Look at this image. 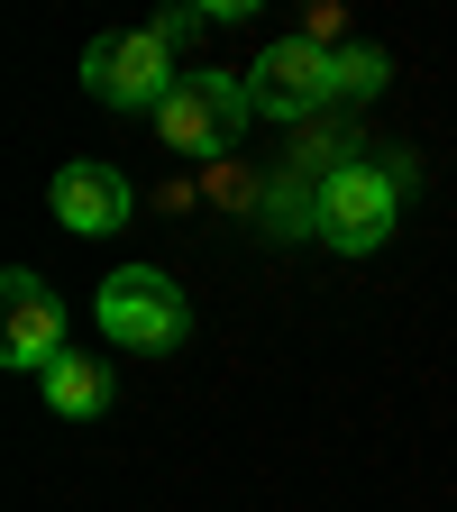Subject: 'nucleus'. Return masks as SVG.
Wrapping results in <instances>:
<instances>
[{
  "mask_svg": "<svg viewBox=\"0 0 457 512\" xmlns=\"http://www.w3.org/2000/svg\"><path fill=\"white\" fill-rule=\"evenodd\" d=\"M339 28H348V10H339V0H320V10H311V19H302L293 37H311L320 55H339Z\"/></svg>",
  "mask_w": 457,
  "mask_h": 512,
  "instance_id": "10",
  "label": "nucleus"
},
{
  "mask_svg": "<svg viewBox=\"0 0 457 512\" xmlns=\"http://www.w3.org/2000/svg\"><path fill=\"white\" fill-rule=\"evenodd\" d=\"M0 357H10L19 375H46V366L64 357V302H55L28 266L0 275Z\"/></svg>",
  "mask_w": 457,
  "mask_h": 512,
  "instance_id": "6",
  "label": "nucleus"
},
{
  "mask_svg": "<svg viewBox=\"0 0 457 512\" xmlns=\"http://www.w3.org/2000/svg\"><path fill=\"white\" fill-rule=\"evenodd\" d=\"M156 37H165V46H183V37H202V10H165V19H156Z\"/></svg>",
  "mask_w": 457,
  "mask_h": 512,
  "instance_id": "11",
  "label": "nucleus"
},
{
  "mask_svg": "<svg viewBox=\"0 0 457 512\" xmlns=\"http://www.w3.org/2000/svg\"><path fill=\"white\" fill-rule=\"evenodd\" d=\"M55 220L74 229V238H101V229H119L128 220V174H110L101 156H74V165H55Z\"/></svg>",
  "mask_w": 457,
  "mask_h": 512,
  "instance_id": "7",
  "label": "nucleus"
},
{
  "mask_svg": "<svg viewBox=\"0 0 457 512\" xmlns=\"http://www.w3.org/2000/svg\"><path fill=\"white\" fill-rule=\"evenodd\" d=\"M37 384H46V403H55L64 421H101V412H110V366H101V357H74V348H64Z\"/></svg>",
  "mask_w": 457,
  "mask_h": 512,
  "instance_id": "8",
  "label": "nucleus"
},
{
  "mask_svg": "<svg viewBox=\"0 0 457 512\" xmlns=\"http://www.w3.org/2000/svg\"><path fill=\"white\" fill-rule=\"evenodd\" d=\"M83 83H92V101H110V110H165V92L183 83V64H174V46L156 37V28H110V37H92L83 46Z\"/></svg>",
  "mask_w": 457,
  "mask_h": 512,
  "instance_id": "4",
  "label": "nucleus"
},
{
  "mask_svg": "<svg viewBox=\"0 0 457 512\" xmlns=\"http://www.w3.org/2000/svg\"><path fill=\"white\" fill-rule=\"evenodd\" d=\"M403 183H412V165H375V156L339 165L330 183L311 192V238L339 247V256L384 247V238H394V220H403Z\"/></svg>",
  "mask_w": 457,
  "mask_h": 512,
  "instance_id": "1",
  "label": "nucleus"
},
{
  "mask_svg": "<svg viewBox=\"0 0 457 512\" xmlns=\"http://www.w3.org/2000/svg\"><path fill=\"white\" fill-rule=\"evenodd\" d=\"M247 119H256L247 74L202 64V74H183V83L165 92V110H156V147H174V156H192V165H220V156L247 138Z\"/></svg>",
  "mask_w": 457,
  "mask_h": 512,
  "instance_id": "2",
  "label": "nucleus"
},
{
  "mask_svg": "<svg viewBox=\"0 0 457 512\" xmlns=\"http://www.w3.org/2000/svg\"><path fill=\"white\" fill-rule=\"evenodd\" d=\"M92 311H101V330L119 348H138V357H174L192 339V302H183V284L165 266H119Z\"/></svg>",
  "mask_w": 457,
  "mask_h": 512,
  "instance_id": "3",
  "label": "nucleus"
},
{
  "mask_svg": "<svg viewBox=\"0 0 457 512\" xmlns=\"http://www.w3.org/2000/svg\"><path fill=\"white\" fill-rule=\"evenodd\" d=\"M247 101H256V119H284V128H311L320 110L339 101V55H320L311 37H275L266 55L247 64Z\"/></svg>",
  "mask_w": 457,
  "mask_h": 512,
  "instance_id": "5",
  "label": "nucleus"
},
{
  "mask_svg": "<svg viewBox=\"0 0 457 512\" xmlns=\"http://www.w3.org/2000/svg\"><path fill=\"white\" fill-rule=\"evenodd\" d=\"M384 83H394V55L384 46H339V101H366Z\"/></svg>",
  "mask_w": 457,
  "mask_h": 512,
  "instance_id": "9",
  "label": "nucleus"
}]
</instances>
